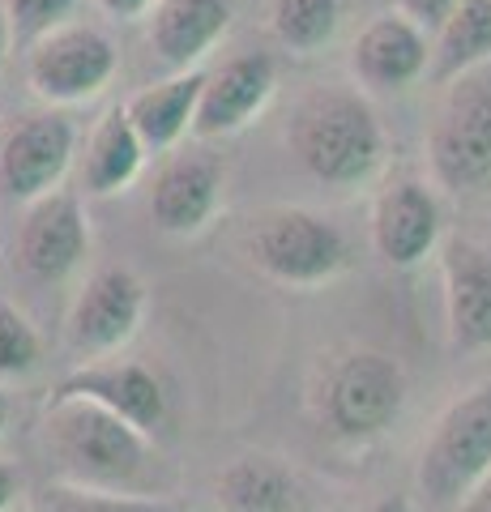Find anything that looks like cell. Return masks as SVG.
<instances>
[{"label": "cell", "instance_id": "6da1fadb", "mask_svg": "<svg viewBox=\"0 0 491 512\" xmlns=\"http://www.w3.org/2000/svg\"><path fill=\"white\" fill-rule=\"evenodd\" d=\"M287 146L321 188L359 192L368 188L389 154V137L368 90L355 86H312L291 107Z\"/></svg>", "mask_w": 491, "mask_h": 512}, {"label": "cell", "instance_id": "7a4b0ae2", "mask_svg": "<svg viewBox=\"0 0 491 512\" xmlns=\"http://www.w3.org/2000/svg\"><path fill=\"white\" fill-rule=\"evenodd\" d=\"M43 444L60 483L99 491H150L154 448L129 419L86 402V397H47Z\"/></svg>", "mask_w": 491, "mask_h": 512}, {"label": "cell", "instance_id": "3957f363", "mask_svg": "<svg viewBox=\"0 0 491 512\" xmlns=\"http://www.w3.org/2000/svg\"><path fill=\"white\" fill-rule=\"evenodd\" d=\"M244 256L257 274L295 291L334 282L355 261L351 239L338 222L304 205H269L252 214L244 227Z\"/></svg>", "mask_w": 491, "mask_h": 512}, {"label": "cell", "instance_id": "277c9868", "mask_svg": "<svg viewBox=\"0 0 491 512\" xmlns=\"http://www.w3.org/2000/svg\"><path fill=\"white\" fill-rule=\"evenodd\" d=\"M491 478V380L470 384L427 431L415 487L432 512H457Z\"/></svg>", "mask_w": 491, "mask_h": 512}, {"label": "cell", "instance_id": "5b68a950", "mask_svg": "<svg viewBox=\"0 0 491 512\" xmlns=\"http://www.w3.org/2000/svg\"><path fill=\"white\" fill-rule=\"evenodd\" d=\"M316 410H321V427L342 444L380 440L406 410L402 363L372 346L342 350L321 376Z\"/></svg>", "mask_w": 491, "mask_h": 512}, {"label": "cell", "instance_id": "8992f818", "mask_svg": "<svg viewBox=\"0 0 491 512\" xmlns=\"http://www.w3.org/2000/svg\"><path fill=\"white\" fill-rule=\"evenodd\" d=\"M432 184L453 197L491 192V82L479 73L445 90L436 120L427 128Z\"/></svg>", "mask_w": 491, "mask_h": 512}, {"label": "cell", "instance_id": "52a82bcc", "mask_svg": "<svg viewBox=\"0 0 491 512\" xmlns=\"http://www.w3.org/2000/svg\"><path fill=\"white\" fill-rule=\"evenodd\" d=\"M120 73V47L103 26L65 22L26 47V82L47 107L90 103Z\"/></svg>", "mask_w": 491, "mask_h": 512}, {"label": "cell", "instance_id": "ba28073f", "mask_svg": "<svg viewBox=\"0 0 491 512\" xmlns=\"http://www.w3.org/2000/svg\"><path fill=\"white\" fill-rule=\"evenodd\" d=\"M146 316V282L129 265H99L77 286L65 316V342L77 359H107L133 342Z\"/></svg>", "mask_w": 491, "mask_h": 512}, {"label": "cell", "instance_id": "9c48e42d", "mask_svg": "<svg viewBox=\"0 0 491 512\" xmlns=\"http://www.w3.org/2000/svg\"><path fill=\"white\" fill-rule=\"evenodd\" d=\"M77 154V124L65 107L26 111L0 137V192L9 201H39L65 188V175Z\"/></svg>", "mask_w": 491, "mask_h": 512}, {"label": "cell", "instance_id": "30bf717a", "mask_svg": "<svg viewBox=\"0 0 491 512\" xmlns=\"http://www.w3.org/2000/svg\"><path fill=\"white\" fill-rule=\"evenodd\" d=\"M18 269L39 286L69 282L90 256V218L77 188H56L26 205L18 227Z\"/></svg>", "mask_w": 491, "mask_h": 512}, {"label": "cell", "instance_id": "8fae6325", "mask_svg": "<svg viewBox=\"0 0 491 512\" xmlns=\"http://www.w3.org/2000/svg\"><path fill=\"white\" fill-rule=\"evenodd\" d=\"M445 244V210L419 175H393L372 201V248L389 269H419Z\"/></svg>", "mask_w": 491, "mask_h": 512}, {"label": "cell", "instance_id": "7c38bea8", "mask_svg": "<svg viewBox=\"0 0 491 512\" xmlns=\"http://www.w3.org/2000/svg\"><path fill=\"white\" fill-rule=\"evenodd\" d=\"M223 188H227V167L218 154L201 146L167 154V163L154 171V184H150L154 227L171 239L201 235L218 218V210H223Z\"/></svg>", "mask_w": 491, "mask_h": 512}, {"label": "cell", "instance_id": "4fadbf2b", "mask_svg": "<svg viewBox=\"0 0 491 512\" xmlns=\"http://www.w3.org/2000/svg\"><path fill=\"white\" fill-rule=\"evenodd\" d=\"M436 261L453 355H483L491 350V252L470 235H449Z\"/></svg>", "mask_w": 491, "mask_h": 512}, {"label": "cell", "instance_id": "5bb4252c", "mask_svg": "<svg viewBox=\"0 0 491 512\" xmlns=\"http://www.w3.org/2000/svg\"><path fill=\"white\" fill-rule=\"evenodd\" d=\"M52 397H86V402L103 406L154 436L167 423V393L163 380L154 376V367L137 359H90L73 367L56 380Z\"/></svg>", "mask_w": 491, "mask_h": 512}, {"label": "cell", "instance_id": "9a60e30c", "mask_svg": "<svg viewBox=\"0 0 491 512\" xmlns=\"http://www.w3.org/2000/svg\"><path fill=\"white\" fill-rule=\"evenodd\" d=\"M278 90V60L269 52H240L205 73L193 137L218 141L248 128Z\"/></svg>", "mask_w": 491, "mask_h": 512}, {"label": "cell", "instance_id": "2e32d148", "mask_svg": "<svg viewBox=\"0 0 491 512\" xmlns=\"http://www.w3.org/2000/svg\"><path fill=\"white\" fill-rule=\"evenodd\" d=\"M427 64H432V35L402 13H380L351 43V73L368 94L410 90L427 77Z\"/></svg>", "mask_w": 491, "mask_h": 512}, {"label": "cell", "instance_id": "e0dca14e", "mask_svg": "<svg viewBox=\"0 0 491 512\" xmlns=\"http://www.w3.org/2000/svg\"><path fill=\"white\" fill-rule=\"evenodd\" d=\"M231 0H158L150 13V52L171 73L201 69V60L227 39Z\"/></svg>", "mask_w": 491, "mask_h": 512}, {"label": "cell", "instance_id": "ac0fdd59", "mask_svg": "<svg viewBox=\"0 0 491 512\" xmlns=\"http://www.w3.org/2000/svg\"><path fill=\"white\" fill-rule=\"evenodd\" d=\"M218 512H308V487L274 453H240L214 483Z\"/></svg>", "mask_w": 491, "mask_h": 512}, {"label": "cell", "instance_id": "d6986e66", "mask_svg": "<svg viewBox=\"0 0 491 512\" xmlns=\"http://www.w3.org/2000/svg\"><path fill=\"white\" fill-rule=\"evenodd\" d=\"M201 90H205V69H188V73H167L163 82L141 86L133 99L124 103L150 154L180 150V141L193 133V124H197Z\"/></svg>", "mask_w": 491, "mask_h": 512}, {"label": "cell", "instance_id": "ffe728a7", "mask_svg": "<svg viewBox=\"0 0 491 512\" xmlns=\"http://www.w3.org/2000/svg\"><path fill=\"white\" fill-rule=\"evenodd\" d=\"M146 141L129 120V107H107L90 128L86 158H82V188L86 197H120L137 184L146 167Z\"/></svg>", "mask_w": 491, "mask_h": 512}, {"label": "cell", "instance_id": "44dd1931", "mask_svg": "<svg viewBox=\"0 0 491 512\" xmlns=\"http://www.w3.org/2000/svg\"><path fill=\"white\" fill-rule=\"evenodd\" d=\"M491 64V0H462L457 13L432 35L427 82L449 90L462 77H474Z\"/></svg>", "mask_w": 491, "mask_h": 512}, {"label": "cell", "instance_id": "7402d4cb", "mask_svg": "<svg viewBox=\"0 0 491 512\" xmlns=\"http://www.w3.org/2000/svg\"><path fill=\"white\" fill-rule=\"evenodd\" d=\"M346 0H274L269 26L274 39L295 56H316L325 43H334L342 26Z\"/></svg>", "mask_w": 491, "mask_h": 512}, {"label": "cell", "instance_id": "603a6c76", "mask_svg": "<svg viewBox=\"0 0 491 512\" xmlns=\"http://www.w3.org/2000/svg\"><path fill=\"white\" fill-rule=\"evenodd\" d=\"M43 512H180L163 495L146 491H99V487H73L56 483L43 491Z\"/></svg>", "mask_w": 491, "mask_h": 512}, {"label": "cell", "instance_id": "cb8c5ba5", "mask_svg": "<svg viewBox=\"0 0 491 512\" xmlns=\"http://www.w3.org/2000/svg\"><path fill=\"white\" fill-rule=\"evenodd\" d=\"M43 367V338L22 308L0 299V380H26Z\"/></svg>", "mask_w": 491, "mask_h": 512}, {"label": "cell", "instance_id": "d4e9b609", "mask_svg": "<svg viewBox=\"0 0 491 512\" xmlns=\"http://www.w3.org/2000/svg\"><path fill=\"white\" fill-rule=\"evenodd\" d=\"M77 0H5L9 26H13V47H30L43 35H52L56 26L73 18Z\"/></svg>", "mask_w": 491, "mask_h": 512}, {"label": "cell", "instance_id": "484cf974", "mask_svg": "<svg viewBox=\"0 0 491 512\" xmlns=\"http://www.w3.org/2000/svg\"><path fill=\"white\" fill-rule=\"evenodd\" d=\"M457 5H462V0H398V13L415 22L419 30H427V35H436L457 13Z\"/></svg>", "mask_w": 491, "mask_h": 512}, {"label": "cell", "instance_id": "4316f807", "mask_svg": "<svg viewBox=\"0 0 491 512\" xmlns=\"http://www.w3.org/2000/svg\"><path fill=\"white\" fill-rule=\"evenodd\" d=\"M107 18H116V22H137V18H150L158 0H94Z\"/></svg>", "mask_w": 491, "mask_h": 512}, {"label": "cell", "instance_id": "83f0119b", "mask_svg": "<svg viewBox=\"0 0 491 512\" xmlns=\"http://www.w3.org/2000/svg\"><path fill=\"white\" fill-rule=\"evenodd\" d=\"M18 495H22V474L9 461H0V512H9L18 504Z\"/></svg>", "mask_w": 491, "mask_h": 512}, {"label": "cell", "instance_id": "f1b7e54d", "mask_svg": "<svg viewBox=\"0 0 491 512\" xmlns=\"http://www.w3.org/2000/svg\"><path fill=\"white\" fill-rule=\"evenodd\" d=\"M363 512H419V504H415V500H406V495H385V500L368 504Z\"/></svg>", "mask_w": 491, "mask_h": 512}, {"label": "cell", "instance_id": "f546056e", "mask_svg": "<svg viewBox=\"0 0 491 512\" xmlns=\"http://www.w3.org/2000/svg\"><path fill=\"white\" fill-rule=\"evenodd\" d=\"M457 512H491V478H487V483L474 487V495H470V500H466L462 508H457Z\"/></svg>", "mask_w": 491, "mask_h": 512}, {"label": "cell", "instance_id": "4dcf8cb0", "mask_svg": "<svg viewBox=\"0 0 491 512\" xmlns=\"http://www.w3.org/2000/svg\"><path fill=\"white\" fill-rule=\"evenodd\" d=\"M13 52V26H9V13H5V0H0V69H5V60Z\"/></svg>", "mask_w": 491, "mask_h": 512}, {"label": "cell", "instance_id": "1f68e13d", "mask_svg": "<svg viewBox=\"0 0 491 512\" xmlns=\"http://www.w3.org/2000/svg\"><path fill=\"white\" fill-rule=\"evenodd\" d=\"M9 414H13V406H9V393L0 389V436H5V427H9Z\"/></svg>", "mask_w": 491, "mask_h": 512}]
</instances>
